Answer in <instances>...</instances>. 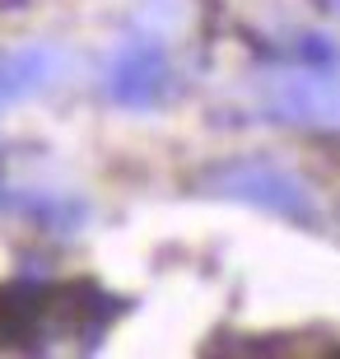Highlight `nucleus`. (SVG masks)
<instances>
[{"label":"nucleus","mask_w":340,"mask_h":359,"mask_svg":"<svg viewBox=\"0 0 340 359\" xmlns=\"http://www.w3.org/2000/svg\"><path fill=\"white\" fill-rule=\"evenodd\" d=\"M200 191L219 201H243V205H257V210H271L289 224L313 229L317 224V196L313 187L303 182L299 173H289L271 159H229L215 163L200 173Z\"/></svg>","instance_id":"nucleus-1"},{"label":"nucleus","mask_w":340,"mask_h":359,"mask_svg":"<svg viewBox=\"0 0 340 359\" xmlns=\"http://www.w3.org/2000/svg\"><path fill=\"white\" fill-rule=\"evenodd\" d=\"M261 103L285 126L340 135V70L271 56V70L261 75Z\"/></svg>","instance_id":"nucleus-2"},{"label":"nucleus","mask_w":340,"mask_h":359,"mask_svg":"<svg viewBox=\"0 0 340 359\" xmlns=\"http://www.w3.org/2000/svg\"><path fill=\"white\" fill-rule=\"evenodd\" d=\"M121 294H107L93 280H70V285H47V308H42V341L47 336H75L79 350H93L107 336V327L126 313Z\"/></svg>","instance_id":"nucleus-3"},{"label":"nucleus","mask_w":340,"mask_h":359,"mask_svg":"<svg viewBox=\"0 0 340 359\" xmlns=\"http://www.w3.org/2000/svg\"><path fill=\"white\" fill-rule=\"evenodd\" d=\"M172 89V66L163 42L154 38H126L117 52L107 56L103 70V93L117 107H131V112H144V107H158Z\"/></svg>","instance_id":"nucleus-4"},{"label":"nucleus","mask_w":340,"mask_h":359,"mask_svg":"<svg viewBox=\"0 0 340 359\" xmlns=\"http://www.w3.org/2000/svg\"><path fill=\"white\" fill-rule=\"evenodd\" d=\"M66 70V52L52 47V42H28L19 52L0 56V98L14 103V98H28V93L52 89Z\"/></svg>","instance_id":"nucleus-5"},{"label":"nucleus","mask_w":340,"mask_h":359,"mask_svg":"<svg viewBox=\"0 0 340 359\" xmlns=\"http://www.w3.org/2000/svg\"><path fill=\"white\" fill-rule=\"evenodd\" d=\"M10 205L28 215L42 233H75L89 219V205L70 191H19V196H10Z\"/></svg>","instance_id":"nucleus-6"},{"label":"nucleus","mask_w":340,"mask_h":359,"mask_svg":"<svg viewBox=\"0 0 340 359\" xmlns=\"http://www.w3.org/2000/svg\"><path fill=\"white\" fill-rule=\"evenodd\" d=\"M271 56H294V61H308V66H331V70H340V47H336V38L317 33V28H299V33H294L280 52H271Z\"/></svg>","instance_id":"nucleus-7"},{"label":"nucleus","mask_w":340,"mask_h":359,"mask_svg":"<svg viewBox=\"0 0 340 359\" xmlns=\"http://www.w3.org/2000/svg\"><path fill=\"white\" fill-rule=\"evenodd\" d=\"M5 5H19V0H0V10H5Z\"/></svg>","instance_id":"nucleus-8"}]
</instances>
